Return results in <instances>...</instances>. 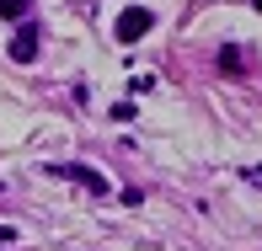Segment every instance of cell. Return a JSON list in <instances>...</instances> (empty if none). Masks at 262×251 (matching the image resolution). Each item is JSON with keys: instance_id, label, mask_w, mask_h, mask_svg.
<instances>
[{"instance_id": "6da1fadb", "label": "cell", "mask_w": 262, "mask_h": 251, "mask_svg": "<svg viewBox=\"0 0 262 251\" xmlns=\"http://www.w3.org/2000/svg\"><path fill=\"white\" fill-rule=\"evenodd\" d=\"M38 43H43V27L27 16V21L16 27V38L6 43V49H11V59H16V64H32V59H38Z\"/></svg>"}, {"instance_id": "7a4b0ae2", "label": "cell", "mask_w": 262, "mask_h": 251, "mask_svg": "<svg viewBox=\"0 0 262 251\" xmlns=\"http://www.w3.org/2000/svg\"><path fill=\"white\" fill-rule=\"evenodd\" d=\"M150 27H156V16H150V11L145 6H128L123 11V16H118L113 21V32H118V43H134V38H145V32Z\"/></svg>"}, {"instance_id": "3957f363", "label": "cell", "mask_w": 262, "mask_h": 251, "mask_svg": "<svg viewBox=\"0 0 262 251\" xmlns=\"http://www.w3.org/2000/svg\"><path fill=\"white\" fill-rule=\"evenodd\" d=\"M49 176H70V182H86L91 193H107V182L91 171V166H49Z\"/></svg>"}, {"instance_id": "277c9868", "label": "cell", "mask_w": 262, "mask_h": 251, "mask_svg": "<svg viewBox=\"0 0 262 251\" xmlns=\"http://www.w3.org/2000/svg\"><path fill=\"white\" fill-rule=\"evenodd\" d=\"M32 0H0V21H27Z\"/></svg>"}, {"instance_id": "5b68a950", "label": "cell", "mask_w": 262, "mask_h": 251, "mask_svg": "<svg viewBox=\"0 0 262 251\" xmlns=\"http://www.w3.org/2000/svg\"><path fill=\"white\" fill-rule=\"evenodd\" d=\"M220 70H241V54H235V49H220Z\"/></svg>"}, {"instance_id": "8992f818", "label": "cell", "mask_w": 262, "mask_h": 251, "mask_svg": "<svg viewBox=\"0 0 262 251\" xmlns=\"http://www.w3.org/2000/svg\"><path fill=\"white\" fill-rule=\"evenodd\" d=\"M11 241H16V230H6V224H0V251H6Z\"/></svg>"}]
</instances>
